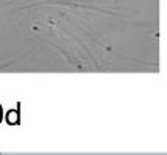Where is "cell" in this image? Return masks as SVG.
<instances>
[{
  "label": "cell",
  "instance_id": "obj_1",
  "mask_svg": "<svg viewBox=\"0 0 167 155\" xmlns=\"http://www.w3.org/2000/svg\"><path fill=\"white\" fill-rule=\"evenodd\" d=\"M8 122H10V124H16V122H17V113H16V111H10Z\"/></svg>",
  "mask_w": 167,
  "mask_h": 155
},
{
  "label": "cell",
  "instance_id": "obj_2",
  "mask_svg": "<svg viewBox=\"0 0 167 155\" xmlns=\"http://www.w3.org/2000/svg\"><path fill=\"white\" fill-rule=\"evenodd\" d=\"M0 119H2V108H0Z\"/></svg>",
  "mask_w": 167,
  "mask_h": 155
}]
</instances>
